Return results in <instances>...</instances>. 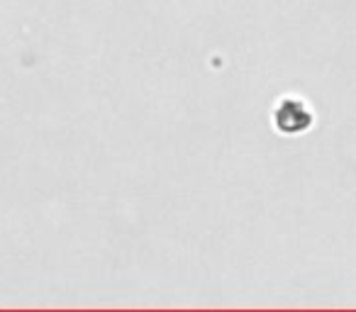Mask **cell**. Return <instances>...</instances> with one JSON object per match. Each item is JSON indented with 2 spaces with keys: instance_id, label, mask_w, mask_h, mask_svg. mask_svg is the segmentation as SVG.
I'll return each mask as SVG.
<instances>
[{
  "instance_id": "cell-1",
  "label": "cell",
  "mask_w": 356,
  "mask_h": 312,
  "mask_svg": "<svg viewBox=\"0 0 356 312\" xmlns=\"http://www.w3.org/2000/svg\"><path fill=\"white\" fill-rule=\"evenodd\" d=\"M273 124L281 134H300L312 124V110L305 105V100L288 95L273 110Z\"/></svg>"
}]
</instances>
